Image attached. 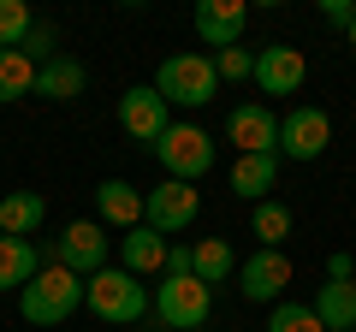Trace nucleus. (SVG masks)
Returning <instances> with one entry per match:
<instances>
[{
	"label": "nucleus",
	"instance_id": "f8f14e48",
	"mask_svg": "<svg viewBox=\"0 0 356 332\" xmlns=\"http://www.w3.org/2000/svg\"><path fill=\"white\" fill-rule=\"evenodd\" d=\"M309 77V60L303 48H285V42H273V48L255 53V90L261 95H297Z\"/></svg>",
	"mask_w": 356,
	"mask_h": 332
},
{
	"label": "nucleus",
	"instance_id": "b1692460",
	"mask_svg": "<svg viewBox=\"0 0 356 332\" xmlns=\"http://www.w3.org/2000/svg\"><path fill=\"white\" fill-rule=\"evenodd\" d=\"M30 30H36V13L24 0H0V48H24Z\"/></svg>",
	"mask_w": 356,
	"mask_h": 332
},
{
	"label": "nucleus",
	"instance_id": "6ab92c4d",
	"mask_svg": "<svg viewBox=\"0 0 356 332\" xmlns=\"http://www.w3.org/2000/svg\"><path fill=\"white\" fill-rule=\"evenodd\" d=\"M309 308L327 332H356V279H327Z\"/></svg>",
	"mask_w": 356,
	"mask_h": 332
},
{
	"label": "nucleus",
	"instance_id": "ddd939ff",
	"mask_svg": "<svg viewBox=\"0 0 356 332\" xmlns=\"http://www.w3.org/2000/svg\"><path fill=\"white\" fill-rule=\"evenodd\" d=\"M243 24H250V6H243V0H202V6H196V36H202V48H214V53L238 48Z\"/></svg>",
	"mask_w": 356,
	"mask_h": 332
},
{
	"label": "nucleus",
	"instance_id": "20e7f679",
	"mask_svg": "<svg viewBox=\"0 0 356 332\" xmlns=\"http://www.w3.org/2000/svg\"><path fill=\"white\" fill-rule=\"evenodd\" d=\"M154 320H161L166 332H202L208 326V308H214V291H208L196 273H184V279H161L149 297Z\"/></svg>",
	"mask_w": 356,
	"mask_h": 332
},
{
	"label": "nucleus",
	"instance_id": "a878e982",
	"mask_svg": "<svg viewBox=\"0 0 356 332\" xmlns=\"http://www.w3.org/2000/svg\"><path fill=\"white\" fill-rule=\"evenodd\" d=\"M208 60H214V77H220V83L255 77V53H250V48H226V53H208Z\"/></svg>",
	"mask_w": 356,
	"mask_h": 332
},
{
	"label": "nucleus",
	"instance_id": "c756f323",
	"mask_svg": "<svg viewBox=\"0 0 356 332\" xmlns=\"http://www.w3.org/2000/svg\"><path fill=\"white\" fill-rule=\"evenodd\" d=\"M327 279H356V261L344 256V249H339V256H327Z\"/></svg>",
	"mask_w": 356,
	"mask_h": 332
},
{
	"label": "nucleus",
	"instance_id": "412c9836",
	"mask_svg": "<svg viewBox=\"0 0 356 332\" xmlns=\"http://www.w3.org/2000/svg\"><path fill=\"white\" fill-rule=\"evenodd\" d=\"M191 256H196V279L214 291V285H226L232 273H238V256H232V243L226 238H202V243H191Z\"/></svg>",
	"mask_w": 356,
	"mask_h": 332
},
{
	"label": "nucleus",
	"instance_id": "dca6fc26",
	"mask_svg": "<svg viewBox=\"0 0 356 332\" xmlns=\"http://www.w3.org/2000/svg\"><path fill=\"white\" fill-rule=\"evenodd\" d=\"M273 184H280V154H238L232 160V190L243 202H267Z\"/></svg>",
	"mask_w": 356,
	"mask_h": 332
},
{
	"label": "nucleus",
	"instance_id": "c85d7f7f",
	"mask_svg": "<svg viewBox=\"0 0 356 332\" xmlns=\"http://www.w3.org/2000/svg\"><path fill=\"white\" fill-rule=\"evenodd\" d=\"M321 18H327V24H339V30H350L356 6H350V0H321Z\"/></svg>",
	"mask_w": 356,
	"mask_h": 332
},
{
	"label": "nucleus",
	"instance_id": "f257e3e1",
	"mask_svg": "<svg viewBox=\"0 0 356 332\" xmlns=\"http://www.w3.org/2000/svg\"><path fill=\"white\" fill-rule=\"evenodd\" d=\"M77 308H83V279H77L72 267H60V261H48V267L18 291V315H24L30 326H60Z\"/></svg>",
	"mask_w": 356,
	"mask_h": 332
},
{
	"label": "nucleus",
	"instance_id": "39448f33",
	"mask_svg": "<svg viewBox=\"0 0 356 332\" xmlns=\"http://www.w3.org/2000/svg\"><path fill=\"white\" fill-rule=\"evenodd\" d=\"M154 160H161V172L166 179H178V184H196L208 172V166H214V137H208L202 125H191V119H184V125H166V137L154 142Z\"/></svg>",
	"mask_w": 356,
	"mask_h": 332
},
{
	"label": "nucleus",
	"instance_id": "1a4fd4ad",
	"mask_svg": "<svg viewBox=\"0 0 356 332\" xmlns=\"http://www.w3.org/2000/svg\"><path fill=\"white\" fill-rule=\"evenodd\" d=\"M54 261L72 267L77 279L102 273V267H107V231L95 226V219H72V226L60 231V243H54Z\"/></svg>",
	"mask_w": 356,
	"mask_h": 332
},
{
	"label": "nucleus",
	"instance_id": "393cba45",
	"mask_svg": "<svg viewBox=\"0 0 356 332\" xmlns=\"http://www.w3.org/2000/svg\"><path fill=\"white\" fill-rule=\"evenodd\" d=\"M267 332H327V326L315 320V308H309V303H273Z\"/></svg>",
	"mask_w": 356,
	"mask_h": 332
},
{
	"label": "nucleus",
	"instance_id": "6e6552de",
	"mask_svg": "<svg viewBox=\"0 0 356 332\" xmlns=\"http://www.w3.org/2000/svg\"><path fill=\"white\" fill-rule=\"evenodd\" d=\"M332 142V119L321 107H291L280 119V160H321Z\"/></svg>",
	"mask_w": 356,
	"mask_h": 332
},
{
	"label": "nucleus",
	"instance_id": "f03ea898",
	"mask_svg": "<svg viewBox=\"0 0 356 332\" xmlns=\"http://www.w3.org/2000/svg\"><path fill=\"white\" fill-rule=\"evenodd\" d=\"M83 308L95 320H107V326H137L143 315H149V291H143V279H131L125 267H102L83 279Z\"/></svg>",
	"mask_w": 356,
	"mask_h": 332
},
{
	"label": "nucleus",
	"instance_id": "9d476101",
	"mask_svg": "<svg viewBox=\"0 0 356 332\" xmlns=\"http://www.w3.org/2000/svg\"><path fill=\"white\" fill-rule=\"evenodd\" d=\"M226 137L238 142V154H280V119L261 101H238L226 113Z\"/></svg>",
	"mask_w": 356,
	"mask_h": 332
},
{
	"label": "nucleus",
	"instance_id": "cd10ccee",
	"mask_svg": "<svg viewBox=\"0 0 356 332\" xmlns=\"http://www.w3.org/2000/svg\"><path fill=\"white\" fill-rule=\"evenodd\" d=\"M24 53H30L36 65H48L54 53H60V48H54V24H36V30H30V36H24Z\"/></svg>",
	"mask_w": 356,
	"mask_h": 332
},
{
	"label": "nucleus",
	"instance_id": "7ed1b4c3",
	"mask_svg": "<svg viewBox=\"0 0 356 332\" xmlns=\"http://www.w3.org/2000/svg\"><path fill=\"white\" fill-rule=\"evenodd\" d=\"M154 95H161L166 107H208L220 95L214 60H208V53H172V60H161V72H154Z\"/></svg>",
	"mask_w": 356,
	"mask_h": 332
},
{
	"label": "nucleus",
	"instance_id": "f3484780",
	"mask_svg": "<svg viewBox=\"0 0 356 332\" xmlns=\"http://www.w3.org/2000/svg\"><path fill=\"white\" fill-rule=\"evenodd\" d=\"M95 208H102V219L119 226V231L143 226V190L125 184V179H102V184H95Z\"/></svg>",
	"mask_w": 356,
	"mask_h": 332
},
{
	"label": "nucleus",
	"instance_id": "aec40b11",
	"mask_svg": "<svg viewBox=\"0 0 356 332\" xmlns=\"http://www.w3.org/2000/svg\"><path fill=\"white\" fill-rule=\"evenodd\" d=\"M48 219V202L36 190H13L0 196V238H36V226Z\"/></svg>",
	"mask_w": 356,
	"mask_h": 332
},
{
	"label": "nucleus",
	"instance_id": "5701e85b",
	"mask_svg": "<svg viewBox=\"0 0 356 332\" xmlns=\"http://www.w3.org/2000/svg\"><path fill=\"white\" fill-rule=\"evenodd\" d=\"M250 231L261 238V249H280V243L291 238V208H285V202H273V196H267V202H255Z\"/></svg>",
	"mask_w": 356,
	"mask_h": 332
},
{
	"label": "nucleus",
	"instance_id": "7c9ffc66",
	"mask_svg": "<svg viewBox=\"0 0 356 332\" xmlns=\"http://www.w3.org/2000/svg\"><path fill=\"white\" fill-rule=\"evenodd\" d=\"M350 48H356V18H350Z\"/></svg>",
	"mask_w": 356,
	"mask_h": 332
},
{
	"label": "nucleus",
	"instance_id": "423d86ee",
	"mask_svg": "<svg viewBox=\"0 0 356 332\" xmlns=\"http://www.w3.org/2000/svg\"><path fill=\"white\" fill-rule=\"evenodd\" d=\"M196 214H202V196H196V184L161 179L154 190H143V226H154L161 238H172V231H184V226H191Z\"/></svg>",
	"mask_w": 356,
	"mask_h": 332
},
{
	"label": "nucleus",
	"instance_id": "bb28decb",
	"mask_svg": "<svg viewBox=\"0 0 356 332\" xmlns=\"http://www.w3.org/2000/svg\"><path fill=\"white\" fill-rule=\"evenodd\" d=\"M184 273H196L191 243H166V267H161V279H184Z\"/></svg>",
	"mask_w": 356,
	"mask_h": 332
},
{
	"label": "nucleus",
	"instance_id": "a211bd4d",
	"mask_svg": "<svg viewBox=\"0 0 356 332\" xmlns=\"http://www.w3.org/2000/svg\"><path fill=\"white\" fill-rule=\"evenodd\" d=\"M89 83L83 60H72V53H54L48 65H36V95H48V101H77Z\"/></svg>",
	"mask_w": 356,
	"mask_h": 332
},
{
	"label": "nucleus",
	"instance_id": "2eb2a0df",
	"mask_svg": "<svg viewBox=\"0 0 356 332\" xmlns=\"http://www.w3.org/2000/svg\"><path fill=\"white\" fill-rule=\"evenodd\" d=\"M119 267L131 273V279H149V273L166 267V238L154 226H131L125 238H119Z\"/></svg>",
	"mask_w": 356,
	"mask_h": 332
},
{
	"label": "nucleus",
	"instance_id": "4be33fe9",
	"mask_svg": "<svg viewBox=\"0 0 356 332\" xmlns=\"http://www.w3.org/2000/svg\"><path fill=\"white\" fill-rule=\"evenodd\" d=\"M30 90H36V60L24 48H0V101H18Z\"/></svg>",
	"mask_w": 356,
	"mask_h": 332
},
{
	"label": "nucleus",
	"instance_id": "0eeeda50",
	"mask_svg": "<svg viewBox=\"0 0 356 332\" xmlns=\"http://www.w3.org/2000/svg\"><path fill=\"white\" fill-rule=\"evenodd\" d=\"M119 125H125V137L131 142H161L166 137V125H172V107L154 95V83H131L125 95H119Z\"/></svg>",
	"mask_w": 356,
	"mask_h": 332
},
{
	"label": "nucleus",
	"instance_id": "4468645a",
	"mask_svg": "<svg viewBox=\"0 0 356 332\" xmlns=\"http://www.w3.org/2000/svg\"><path fill=\"white\" fill-rule=\"evenodd\" d=\"M48 261L54 249H36L30 238H0V291H24Z\"/></svg>",
	"mask_w": 356,
	"mask_h": 332
},
{
	"label": "nucleus",
	"instance_id": "9b49d317",
	"mask_svg": "<svg viewBox=\"0 0 356 332\" xmlns=\"http://www.w3.org/2000/svg\"><path fill=\"white\" fill-rule=\"evenodd\" d=\"M285 285H291L285 249H255V256L238 267V291L250 297V303H285Z\"/></svg>",
	"mask_w": 356,
	"mask_h": 332
}]
</instances>
